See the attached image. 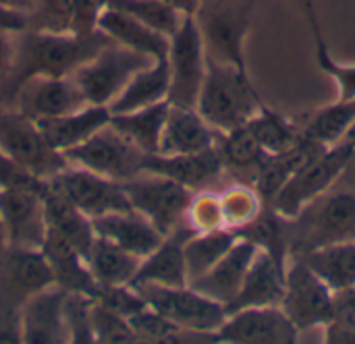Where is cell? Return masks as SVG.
I'll list each match as a JSON object with an SVG mask.
<instances>
[{
  "mask_svg": "<svg viewBox=\"0 0 355 344\" xmlns=\"http://www.w3.org/2000/svg\"><path fill=\"white\" fill-rule=\"evenodd\" d=\"M0 154L42 181L67 166L62 154L48 145L37 123L15 108L0 110Z\"/></svg>",
  "mask_w": 355,
  "mask_h": 344,
  "instance_id": "obj_12",
  "label": "cell"
},
{
  "mask_svg": "<svg viewBox=\"0 0 355 344\" xmlns=\"http://www.w3.org/2000/svg\"><path fill=\"white\" fill-rule=\"evenodd\" d=\"M300 330L281 309L270 307H248L227 314L220 330L214 334V343L225 344H295Z\"/></svg>",
  "mask_w": 355,
  "mask_h": 344,
  "instance_id": "obj_16",
  "label": "cell"
},
{
  "mask_svg": "<svg viewBox=\"0 0 355 344\" xmlns=\"http://www.w3.org/2000/svg\"><path fill=\"white\" fill-rule=\"evenodd\" d=\"M106 4L129 12L131 17L139 19L148 27H152L168 37L179 29L181 21L185 19V15L179 12L166 0H106Z\"/></svg>",
  "mask_w": 355,
  "mask_h": 344,
  "instance_id": "obj_38",
  "label": "cell"
},
{
  "mask_svg": "<svg viewBox=\"0 0 355 344\" xmlns=\"http://www.w3.org/2000/svg\"><path fill=\"white\" fill-rule=\"evenodd\" d=\"M92 328H94L96 343H137L139 341L131 324L121 314L104 305L100 299H96L92 305Z\"/></svg>",
  "mask_w": 355,
  "mask_h": 344,
  "instance_id": "obj_41",
  "label": "cell"
},
{
  "mask_svg": "<svg viewBox=\"0 0 355 344\" xmlns=\"http://www.w3.org/2000/svg\"><path fill=\"white\" fill-rule=\"evenodd\" d=\"M44 181L0 189V216L8 235V249H40L46 237Z\"/></svg>",
  "mask_w": 355,
  "mask_h": 344,
  "instance_id": "obj_15",
  "label": "cell"
},
{
  "mask_svg": "<svg viewBox=\"0 0 355 344\" xmlns=\"http://www.w3.org/2000/svg\"><path fill=\"white\" fill-rule=\"evenodd\" d=\"M248 125L254 131V135H256L258 143L262 145V150L266 152V156L283 154L297 141V137L302 133V129L293 120H289L287 116L272 110L266 102L260 106V110L252 116V120Z\"/></svg>",
  "mask_w": 355,
  "mask_h": 344,
  "instance_id": "obj_36",
  "label": "cell"
},
{
  "mask_svg": "<svg viewBox=\"0 0 355 344\" xmlns=\"http://www.w3.org/2000/svg\"><path fill=\"white\" fill-rule=\"evenodd\" d=\"M331 324L355 328V287L333 293V322Z\"/></svg>",
  "mask_w": 355,
  "mask_h": 344,
  "instance_id": "obj_45",
  "label": "cell"
},
{
  "mask_svg": "<svg viewBox=\"0 0 355 344\" xmlns=\"http://www.w3.org/2000/svg\"><path fill=\"white\" fill-rule=\"evenodd\" d=\"M287 226L293 228L295 251L291 255H302L322 245L355 241V193L331 189L306 206Z\"/></svg>",
  "mask_w": 355,
  "mask_h": 344,
  "instance_id": "obj_4",
  "label": "cell"
},
{
  "mask_svg": "<svg viewBox=\"0 0 355 344\" xmlns=\"http://www.w3.org/2000/svg\"><path fill=\"white\" fill-rule=\"evenodd\" d=\"M343 141H345V143H349V145L355 150V123H354V127L349 129V133L345 135V139H343Z\"/></svg>",
  "mask_w": 355,
  "mask_h": 344,
  "instance_id": "obj_53",
  "label": "cell"
},
{
  "mask_svg": "<svg viewBox=\"0 0 355 344\" xmlns=\"http://www.w3.org/2000/svg\"><path fill=\"white\" fill-rule=\"evenodd\" d=\"M96 29L104 33L110 42L141 52L154 60H164L168 56V35L148 27L139 19L114 6H104V10L98 15Z\"/></svg>",
  "mask_w": 355,
  "mask_h": 344,
  "instance_id": "obj_21",
  "label": "cell"
},
{
  "mask_svg": "<svg viewBox=\"0 0 355 344\" xmlns=\"http://www.w3.org/2000/svg\"><path fill=\"white\" fill-rule=\"evenodd\" d=\"M354 123L355 98H349V100L337 98L333 104H327L318 108L314 114H310V118L302 127V133L314 139L316 143L331 147L345 139Z\"/></svg>",
  "mask_w": 355,
  "mask_h": 344,
  "instance_id": "obj_32",
  "label": "cell"
},
{
  "mask_svg": "<svg viewBox=\"0 0 355 344\" xmlns=\"http://www.w3.org/2000/svg\"><path fill=\"white\" fill-rule=\"evenodd\" d=\"M168 106L171 102H160L141 110L110 114V125L135 147H139L146 156H156L160 152V137Z\"/></svg>",
  "mask_w": 355,
  "mask_h": 344,
  "instance_id": "obj_31",
  "label": "cell"
},
{
  "mask_svg": "<svg viewBox=\"0 0 355 344\" xmlns=\"http://www.w3.org/2000/svg\"><path fill=\"white\" fill-rule=\"evenodd\" d=\"M48 183L89 220L110 212L131 210L123 183L106 179L81 166L67 164L60 172L50 176Z\"/></svg>",
  "mask_w": 355,
  "mask_h": 344,
  "instance_id": "obj_13",
  "label": "cell"
},
{
  "mask_svg": "<svg viewBox=\"0 0 355 344\" xmlns=\"http://www.w3.org/2000/svg\"><path fill=\"white\" fill-rule=\"evenodd\" d=\"M75 0H35L27 27L40 31H73Z\"/></svg>",
  "mask_w": 355,
  "mask_h": 344,
  "instance_id": "obj_42",
  "label": "cell"
},
{
  "mask_svg": "<svg viewBox=\"0 0 355 344\" xmlns=\"http://www.w3.org/2000/svg\"><path fill=\"white\" fill-rule=\"evenodd\" d=\"M85 262L94 282L98 284V291H104L112 287L131 284L141 257L129 253L127 249L119 247L108 239L96 237L85 255Z\"/></svg>",
  "mask_w": 355,
  "mask_h": 344,
  "instance_id": "obj_27",
  "label": "cell"
},
{
  "mask_svg": "<svg viewBox=\"0 0 355 344\" xmlns=\"http://www.w3.org/2000/svg\"><path fill=\"white\" fill-rule=\"evenodd\" d=\"M300 257L333 293L355 287V241L322 245Z\"/></svg>",
  "mask_w": 355,
  "mask_h": 344,
  "instance_id": "obj_30",
  "label": "cell"
},
{
  "mask_svg": "<svg viewBox=\"0 0 355 344\" xmlns=\"http://www.w3.org/2000/svg\"><path fill=\"white\" fill-rule=\"evenodd\" d=\"M40 249L54 274V284H58L67 293H83L89 297H98L100 291L89 274L87 262L73 243H69L56 230L46 228V237Z\"/></svg>",
  "mask_w": 355,
  "mask_h": 344,
  "instance_id": "obj_24",
  "label": "cell"
},
{
  "mask_svg": "<svg viewBox=\"0 0 355 344\" xmlns=\"http://www.w3.org/2000/svg\"><path fill=\"white\" fill-rule=\"evenodd\" d=\"M110 123V108L108 106H83L71 114L40 120L37 127L48 141L52 150L58 154L83 143L87 137H92L96 131L106 127Z\"/></svg>",
  "mask_w": 355,
  "mask_h": 344,
  "instance_id": "obj_26",
  "label": "cell"
},
{
  "mask_svg": "<svg viewBox=\"0 0 355 344\" xmlns=\"http://www.w3.org/2000/svg\"><path fill=\"white\" fill-rule=\"evenodd\" d=\"M110 39L96 31H17V58L10 87L33 75L71 77L81 64L94 58Z\"/></svg>",
  "mask_w": 355,
  "mask_h": 344,
  "instance_id": "obj_1",
  "label": "cell"
},
{
  "mask_svg": "<svg viewBox=\"0 0 355 344\" xmlns=\"http://www.w3.org/2000/svg\"><path fill=\"white\" fill-rule=\"evenodd\" d=\"M256 0L243 2H202L196 19L202 29L208 60L233 64L248 71L245 39Z\"/></svg>",
  "mask_w": 355,
  "mask_h": 344,
  "instance_id": "obj_7",
  "label": "cell"
},
{
  "mask_svg": "<svg viewBox=\"0 0 355 344\" xmlns=\"http://www.w3.org/2000/svg\"><path fill=\"white\" fill-rule=\"evenodd\" d=\"M239 239L235 230L220 228L210 233H193L183 243V260L189 282L206 274Z\"/></svg>",
  "mask_w": 355,
  "mask_h": 344,
  "instance_id": "obj_33",
  "label": "cell"
},
{
  "mask_svg": "<svg viewBox=\"0 0 355 344\" xmlns=\"http://www.w3.org/2000/svg\"><path fill=\"white\" fill-rule=\"evenodd\" d=\"M146 303L171 322L183 334H196L214 341L227 320V309L218 301L202 295L193 287H135Z\"/></svg>",
  "mask_w": 355,
  "mask_h": 344,
  "instance_id": "obj_5",
  "label": "cell"
},
{
  "mask_svg": "<svg viewBox=\"0 0 355 344\" xmlns=\"http://www.w3.org/2000/svg\"><path fill=\"white\" fill-rule=\"evenodd\" d=\"M6 251H8V235H6L4 220L0 216V253H6Z\"/></svg>",
  "mask_w": 355,
  "mask_h": 344,
  "instance_id": "obj_52",
  "label": "cell"
},
{
  "mask_svg": "<svg viewBox=\"0 0 355 344\" xmlns=\"http://www.w3.org/2000/svg\"><path fill=\"white\" fill-rule=\"evenodd\" d=\"M144 170L168 176V179L185 185L191 191H202L225 172V164L214 145V147L198 152V154L148 156Z\"/></svg>",
  "mask_w": 355,
  "mask_h": 344,
  "instance_id": "obj_23",
  "label": "cell"
},
{
  "mask_svg": "<svg viewBox=\"0 0 355 344\" xmlns=\"http://www.w3.org/2000/svg\"><path fill=\"white\" fill-rule=\"evenodd\" d=\"M354 158L355 150L345 141L322 150L285 183V187L272 199L270 208L283 220H295L306 206H310L335 187V183L343 176Z\"/></svg>",
  "mask_w": 355,
  "mask_h": 344,
  "instance_id": "obj_3",
  "label": "cell"
},
{
  "mask_svg": "<svg viewBox=\"0 0 355 344\" xmlns=\"http://www.w3.org/2000/svg\"><path fill=\"white\" fill-rule=\"evenodd\" d=\"M225 226L229 230H241L252 224L266 208V201L252 183H237L218 193Z\"/></svg>",
  "mask_w": 355,
  "mask_h": 344,
  "instance_id": "obj_37",
  "label": "cell"
},
{
  "mask_svg": "<svg viewBox=\"0 0 355 344\" xmlns=\"http://www.w3.org/2000/svg\"><path fill=\"white\" fill-rule=\"evenodd\" d=\"M166 2H168V4H173L179 12L196 17L204 0H166Z\"/></svg>",
  "mask_w": 355,
  "mask_h": 344,
  "instance_id": "obj_50",
  "label": "cell"
},
{
  "mask_svg": "<svg viewBox=\"0 0 355 344\" xmlns=\"http://www.w3.org/2000/svg\"><path fill=\"white\" fill-rule=\"evenodd\" d=\"M281 309L300 330H322L333 322V291L308 268L300 255H289Z\"/></svg>",
  "mask_w": 355,
  "mask_h": 344,
  "instance_id": "obj_11",
  "label": "cell"
},
{
  "mask_svg": "<svg viewBox=\"0 0 355 344\" xmlns=\"http://www.w3.org/2000/svg\"><path fill=\"white\" fill-rule=\"evenodd\" d=\"M185 224L196 233H210V230L227 228L218 193L210 189L196 191L185 214Z\"/></svg>",
  "mask_w": 355,
  "mask_h": 344,
  "instance_id": "obj_40",
  "label": "cell"
},
{
  "mask_svg": "<svg viewBox=\"0 0 355 344\" xmlns=\"http://www.w3.org/2000/svg\"><path fill=\"white\" fill-rule=\"evenodd\" d=\"M17 58V31L0 29V87L10 85Z\"/></svg>",
  "mask_w": 355,
  "mask_h": 344,
  "instance_id": "obj_46",
  "label": "cell"
},
{
  "mask_svg": "<svg viewBox=\"0 0 355 344\" xmlns=\"http://www.w3.org/2000/svg\"><path fill=\"white\" fill-rule=\"evenodd\" d=\"M322 341L329 344H355V328L329 324L322 328Z\"/></svg>",
  "mask_w": 355,
  "mask_h": 344,
  "instance_id": "obj_47",
  "label": "cell"
},
{
  "mask_svg": "<svg viewBox=\"0 0 355 344\" xmlns=\"http://www.w3.org/2000/svg\"><path fill=\"white\" fill-rule=\"evenodd\" d=\"M312 35H314V54H316V64L318 69L329 75V79L337 85V98H343V100H349L355 98V64H345V62H339L324 35H322V29L316 27L312 29Z\"/></svg>",
  "mask_w": 355,
  "mask_h": 344,
  "instance_id": "obj_39",
  "label": "cell"
},
{
  "mask_svg": "<svg viewBox=\"0 0 355 344\" xmlns=\"http://www.w3.org/2000/svg\"><path fill=\"white\" fill-rule=\"evenodd\" d=\"M123 189L129 206L146 216L162 237H168L185 224V214L196 193L168 176L148 170L125 181Z\"/></svg>",
  "mask_w": 355,
  "mask_h": 344,
  "instance_id": "obj_8",
  "label": "cell"
},
{
  "mask_svg": "<svg viewBox=\"0 0 355 344\" xmlns=\"http://www.w3.org/2000/svg\"><path fill=\"white\" fill-rule=\"evenodd\" d=\"M297 6H300V10L304 12V17H306V21H308V25H310V31L312 29H316V27H320V23H318V12H316V2L314 0H293Z\"/></svg>",
  "mask_w": 355,
  "mask_h": 344,
  "instance_id": "obj_49",
  "label": "cell"
},
{
  "mask_svg": "<svg viewBox=\"0 0 355 344\" xmlns=\"http://www.w3.org/2000/svg\"><path fill=\"white\" fill-rule=\"evenodd\" d=\"M33 2L35 0H0V6H6L10 10H19L23 15H29L31 8H33Z\"/></svg>",
  "mask_w": 355,
  "mask_h": 344,
  "instance_id": "obj_51",
  "label": "cell"
},
{
  "mask_svg": "<svg viewBox=\"0 0 355 344\" xmlns=\"http://www.w3.org/2000/svg\"><path fill=\"white\" fill-rule=\"evenodd\" d=\"M0 29H4V31L27 29V15H23L19 10H10L6 6H0Z\"/></svg>",
  "mask_w": 355,
  "mask_h": 344,
  "instance_id": "obj_48",
  "label": "cell"
},
{
  "mask_svg": "<svg viewBox=\"0 0 355 344\" xmlns=\"http://www.w3.org/2000/svg\"><path fill=\"white\" fill-rule=\"evenodd\" d=\"M156 62L154 58L108 42L94 58L81 64L71 77L81 89L83 98L92 106H110L127 83L141 69Z\"/></svg>",
  "mask_w": 355,
  "mask_h": 344,
  "instance_id": "obj_6",
  "label": "cell"
},
{
  "mask_svg": "<svg viewBox=\"0 0 355 344\" xmlns=\"http://www.w3.org/2000/svg\"><path fill=\"white\" fill-rule=\"evenodd\" d=\"M187 224L179 226L175 233L162 239V243L139 262L137 274L131 280V287H185L189 284L185 260H183V243L193 235Z\"/></svg>",
  "mask_w": 355,
  "mask_h": 344,
  "instance_id": "obj_19",
  "label": "cell"
},
{
  "mask_svg": "<svg viewBox=\"0 0 355 344\" xmlns=\"http://www.w3.org/2000/svg\"><path fill=\"white\" fill-rule=\"evenodd\" d=\"M96 297L83 293H67L64 299V322L69 343H96L92 328V305Z\"/></svg>",
  "mask_w": 355,
  "mask_h": 344,
  "instance_id": "obj_43",
  "label": "cell"
},
{
  "mask_svg": "<svg viewBox=\"0 0 355 344\" xmlns=\"http://www.w3.org/2000/svg\"><path fill=\"white\" fill-rule=\"evenodd\" d=\"M168 89H171L168 62L166 58L156 60L150 66L141 69L137 75H133L127 87L108 106L110 114H125V112L141 110L160 102H168Z\"/></svg>",
  "mask_w": 355,
  "mask_h": 344,
  "instance_id": "obj_28",
  "label": "cell"
},
{
  "mask_svg": "<svg viewBox=\"0 0 355 344\" xmlns=\"http://www.w3.org/2000/svg\"><path fill=\"white\" fill-rule=\"evenodd\" d=\"M92 228L96 237L108 239L141 260L150 255L164 239L158 228L133 208L92 218Z\"/></svg>",
  "mask_w": 355,
  "mask_h": 344,
  "instance_id": "obj_22",
  "label": "cell"
},
{
  "mask_svg": "<svg viewBox=\"0 0 355 344\" xmlns=\"http://www.w3.org/2000/svg\"><path fill=\"white\" fill-rule=\"evenodd\" d=\"M258 253V247L248 239H237L235 245L200 278L191 280L189 287L200 291L202 295L218 301L220 305H227L239 295L245 274Z\"/></svg>",
  "mask_w": 355,
  "mask_h": 344,
  "instance_id": "obj_18",
  "label": "cell"
},
{
  "mask_svg": "<svg viewBox=\"0 0 355 344\" xmlns=\"http://www.w3.org/2000/svg\"><path fill=\"white\" fill-rule=\"evenodd\" d=\"M106 0H75L73 10V31L77 33H89L96 31L98 15L104 10Z\"/></svg>",
  "mask_w": 355,
  "mask_h": 344,
  "instance_id": "obj_44",
  "label": "cell"
},
{
  "mask_svg": "<svg viewBox=\"0 0 355 344\" xmlns=\"http://www.w3.org/2000/svg\"><path fill=\"white\" fill-rule=\"evenodd\" d=\"M8 282L15 293L27 299L54 284V274L42 249H8Z\"/></svg>",
  "mask_w": 355,
  "mask_h": 344,
  "instance_id": "obj_34",
  "label": "cell"
},
{
  "mask_svg": "<svg viewBox=\"0 0 355 344\" xmlns=\"http://www.w3.org/2000/svg\"><path fill=\"white\" fill-rule=\"evenodd\" d=\"M285 291V266H281L266 251L256 253L239 295L227 305V314L248 307L281 305Z\"/></svg>",
  "mask_w": 355,
  "mask_h": 344,
  "instance_id": "obj_25",
  "label": "cell"
},
{
  "mask_svg": "<svg viewBox=\"0 0 355 344\" xmlns=\"http://www.w3.org/2000/svg\"><path fill=\"white\" fill-rule=\"evenodd\" d=\"M218 133L202 118L196 108L168 106L166 120L160 137V156H179V154H198L214 147Z\"/></svg>",
  "mask_w": 355,
  "mask_h": 344,
  "instance_id": "obj_20",
  "label": "cell"
},
{
  "mask_svg": "<svg viewBox=\"0 0 355 344\" xmlns=\"http://www.w3.org/2000/svg\"><path fill=\"white\" fill-rule=\"evenodd\" d=\"M264 100L252 83L250 71L208 60L196 110L216 131L227 133L252 120Z\"/></svg>",
  "mask_w": 355,
  "mask_h": 344,
  "instance_id": "obj_2",
  "label": "cell"
},
{
  "mask_svg": "<svg viewBox=\"0 0 355 344\" xmlns=\"http://www.w3.org/2000/svg\"><path fill=\"white\" fill-rule=\"evenodd\" d=\"M42 197H44V210H46L48 228L62 235L85 257L92 243H94V239H96V233L92 228V220L83 212H79L69 199H64L48 181H44Z\"/></svg>",
  "mask_w": 355,
  "mask_h": 344,
  "instance_id": "obj_29",
  "label": "cell"
},
{
  "mask_svg": "<svg viewBox=\"0 0 355 344\" xmlns=\"http://www.w3.org/2000/svg\"><path fill=\"white\" fill-rule=\"evenodd\" d=\"M62 158L71 166H81L106 179L125 183L144 172L148 156L108 123L83 143L62 152Z\"/></svg>",
  "mask_w": 355,
  "mask_h": 344,
  "instance_id": "obj_10",
  "label": "cell"
},
{
  "mask_svg": "<svg viewBox=\"0 0 355 344\" xmlns=\"http://www.w3.org/2000/svg\"><path fill=\"white\" fill-rule=\"evenodd\" d=\"M67 291L52 284L40 293L29 295L19 311L21 343L62 344L69 343L64 322Z\"/></svg>",
  "mask_w": 355,
  "mask_h": 344,
  "instance_id": "obj_17",
  "label": "cell"
},
{
  "mask_svg": "<svg viewBox=\"0 0 355 344\" xmlns=\"http://www.w3.org/2000/svg\"><path fill=\"white\" fill-rule=\"evenodd\" d=\"M216 150L223 158L225 170L231 168V170L252 172V179H254L258 166L266 158V152L258 143V139L248 123L237 129H231L227 133H218Z\"/></svg>",
  "mask_w": 355,
  "mask_h": 344,
  "instance_id": "obj_35",
  "label": "cell"
},
{
  "mask_svg": "<svg viewBox=\"0 0 355 344\" xmlns=\"http://www.w3.org/2000/svg\"><path fill=\"white\" fill-rule=\"evenodd\" d=\"M87 106L73 77L33 75L12 85V108L33 123L58 118Z\"/></svg>",
  "mask_w": 355,
  "mask_h": 344,
  "instance_id": "obj_14",
  "label": "cell"
},
{
  "mask_svg": "<svg viewBox=\"0 0 355 344\" xmlns=\"http://www.w3.org/2000/svg\"><path fill=\"white\" fill-rule=\"evenodd\" d=\"M166 62L171 71L168 102L175 106L196 108L208 71V54L196 17L185 15L179 29L171 35Z\"/></svg>",
  "mask_w": 355,
  "mask_h": 344,
  "instance_id": "obj_9",
  "label": "cell"
}]
</instances>
